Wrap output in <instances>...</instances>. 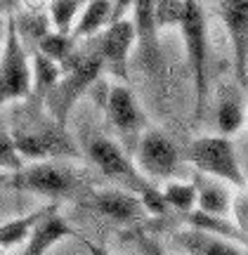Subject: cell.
Segmentation results:
<instances>
[{"instance_id": "6da1fadb", "label": "cell", "mask_w": 248, "mask_h": 255, "mask_svg": "<svg viewBox=\"0 0 248 255\" xmlns=\"http://www.w3.org/2000/svg\"><path fill=\"white\" fill-rule=\"evenodd\" d=\"M85 149H88V156L92 158V163L100 168L102 175H107L109 180H114L123 189L137 194L147 213H151V215H165L168 213L163 194L156 187V182L147 180L144 175L139 173L135 161L123 149V144L114 142L109 137L95 135L88 139Z\"/></svg>"}, {"instance_id": "7a4b0ae2", "label": "cell", "mask_w": 248, "mask_h": 255, "mask_svg": "<svg viewBox=\"0 0 248 255\" xmlns=\"http://www.w3.org/2000/svg\"><path fill=\"white\" fill-rule=\"evenodd\" d=\"M102 73H104V66H102V59L95 47L76 50L74 55L59 66V78L43 102V109L47 111V116L55 121L57 126L66 128L69 114L74 111L78 100L88 92V88Z\"/></svg>"}, {"instance_id": "3957f363", "label": "cell", "mask_w": 248, "mask_h": 255, "mask_svg": "<svg viewBox=\"0 0 248 255\" xmlns=\"http://www.w3.org/2000/svg\"><path fill=\"white\" fill-rule=\"evenodd\" d=\"M9 184L19 191H28L36 196L59 201V199H81L92 191L90 175L74 165L57 163V161H33L21 165L12 173Z\"/></svg>"}, {"instance_id": "277c9868", "label": "cell", "mask_w": 248, "mask_h": 255, "mask_svg": "<svg viewBox=\"0 0 248 255\" xmlns=\"http://www.w3.org/2000/svg\"><path fill=\"white\" fill-rule=\"evenodd\" d=\"M177 28L182 33L187 66L194 81V119L199 121L206 111L208 97V36H206V14L201 0H182V12Z\"/></svg>"}, {"instance_id": "5b68a950", "label": "cell", "mask_w": 248, "mask_h": 255, "mask_svg": "<svg viewBox=\"0 0 248 255\" xmlns=\"http://www.w3.org/2000/svg\"><path fill=\"white\" fill-rule=\"evenodd\" d=\"M28 111H31L28 121L17 123L14 130L9 132L21 158L45 161V158H62V156L76 158L78 156V146L69 137L66 128L57 126L52 119L47 123H43L40 121V111H33V109Z\"/></svg>"}, {"instance_id": "8992f818", "label": "cell", "mask_w": 248, "mask_h": 255, "mask_svg": "<svg viewBox=\"0 0 248 255\" xmlns=\"http://www.w3.org/2000/svg\"><path fill=\"white\" fill-rule=\"evenodd\" d=\"M31 92V57L21 43L14 14L5 17V38L0 50V107L26 100Z\"/></svg>"}, {"instance_id": "52a82bcc", "label": "cell", "mask_w": 248, "mask_h": 255, "mask_svg": "<svg viewBox=\"0 0 248 255\" xmlns=\"http://www.w3.org/2000/svg\"><path fill=\"white\" fill-rule=\"evenodd\" d=\"M182 161L192 163L199 173L218 177L222 182H230L234 187H246V177L241 170V163L237 158L234 144H232L230 137L225 135H206L199 137L184 146L182 151Z\"/></svg>"}, {"instance_id": "ba28073f", "label": "cell", "mask_w": 248, "mask_h": 255, "mask_svg": "<svg viewBox=\"0 0 248 255\" xmlns=\"http://www.w3.org/2000/svg\"><path fill=\"white\" fill-rule=\"evenodd\" d=\"M102 111L107 114L109 126L121 135L123 142H130V146L137 144V137L149 128L147 114L139 107L135 92L125 83H109V90L104 97Z\"/></svg>"}, {"instance_id": "9c48e42d", "label": "cell", "mask_w": 248, "mask_h": 255, "mask_svg": "<svg viewBox=\"0 0 248 255\" xmlns=\"http://www.w3.org/2000/svg\"><path fill=\"white\" fill-rule=\"evenodd\" d=\"M135 156H137V163L142 175L158 182V180H170L177 168H180V149L175 146V142L170 137L156 130V128H147L142 135L137 137V144H135Z\"/></svg>"}, {"instance_id": "30bf717a", "label": "cell", "mask_w": 248, "mask_h": 255, "mask_svg": "<svg viewBox=\"0 0 248 255\" xmlns=\"http://www.w3.org/2000/svg\"><path fill=\"white\" fill-rule=\"evenodd\" d=\"M132 28H135V45L142 62V69L151 78L163 76V52L158 43V21H156V0H132Z\"/></svg>"}, {"instance_id": "8fae6325", "label": "cell", "mask_w": 248, "mask_h": 255, "mask_svg": "<svg viewBox=\"0 0 248 255\" xmlns=\"http://www.w3.org/2000/svg\"><path fill=\"white\" fill-rule=\"evenodd\" d=\"M92 47L97 50L104 71H109L121 83L128 81L130 55L135 50V28L128 17L107 24L100 31V43H95Z\"/></svg>"}, {"instance_id": "7c38bea8", "label": "cell", "mask_w": 248, "mask_h": 255, "mask_svg": "<svg viewBox=\"0 0 248 255\" xmlns=\"http://www.w3.org/2000/svg\"><path fill=\"white\" fill-rule=\"evenodd\" d=\"M220 14L232 43L234 78L244 90L248 81V0H222Z\"/></svg>"}, {"instance_id": "4fadbf2b", "label": "cell", "mask_w": 248, "mask_h": 255, "mask_svg": "<svg viewBox=\"0 0 248 255\" xmlns=\"http://www.w3.org/2000/svg\"><path fill=\"white\" fill-rule=\"evenodd\" d=\"M88 206L95 213H100L104 218L121 222V225H135L147 215V210L142 206L137 194L123 189H100L88 194Z\"/></svg>"}, {"instance_id": "5bb4252c", "label": "cell", "mask_w": 248, "mask_h": 255, "mask_svg": "<svg viewBox=\"0 0 248 255\" xmlns=\"http://www.w3.org/2000/svg\"><path fill=\"white\" fill-rule=\"evenodd\" d=\"M175 244L182 248L187 255H246L244 244H234L232 239L218 237L203 229L187 227L184 232L175 234Z\"/></svg>"}, {"instance_id": "9a60e30c", "label": "cell", "mask_w": 248, "mask_h": 255, "mask_svg": "<svg viewBox=\"0 0 248 255\" xmlns=\"http://www.w3.org/2000/svg\"><path fill=\"white\" fill-rule=\"evenodd\" d=\"M69 237H76V232L71 229V225L57 213V206H55L45 218L38 222L36 227L31 229L28 244L21 255H47V251L55 246V244H59V241H64V239H69Z\"/></svg>"}, {"instance_id": "2e32d148", "label": "cell", "mask_w": 248, "mask_h": 255, "mask_svg": "<svg viewBox=\"0 0 248 255\" xmlns=\"http://www.w3.org/2000/svg\"><path fill=\"white\" fill-rule=\"evenodd\" d=\"M57 78H59V64L36 50L31 55V92L26 97L28 109L43 111V102L57 83Z\"/></svg>"}, {"instance_id": "e0dca14e", "label": "cell", "mask_w": 248, "mask_h": 255, "mask_svg": "<svg viewBox=\"0 0 248 255\" xmlns=\"http://www.w3.org/2000/svg\"><path fill=\"white\" fill-rule=\"evenodd\" d=\"M194 191H196V208L211 215H227L232 206V194L222 184V180L211 175H194Z\"/></svg>"}, {"instance_id": "ac0fdd59", "label": "cell", "mask_w": 248, "mask_h": 255, "mask_svg": "<svg viewBox=\"0 0 248 255\" xmlns=\"http://www.w3.org/2000/svg\"><path fill=\"white\" fill-rule=\"evenodd\" d=\"M107 24H111V0H88L83 2V9L78 12L74 26H71V36L76 40L92 38Z\"/></svg>"}, {"instance_id": "d6986e66", "label": "cell", "mask_w": 248, "mask_h": 255, "mask_svg": "<svg viewBox=\"0 0 248 255\" xmlns=\"http://www.w3.org/2000/svg\"><path fill=\"white\" fill-rule=\"evenodd\" d=\"M187 227L194 229H203V232H211V234H218V237L232 239V241H239V244H246V234L241 232L239 227H234L230 220H225L222 215H211V213H203V210H189V213H182Z\"/></svg>"}, {"instance_id": "ffe728a7", "label": "cell", "mask_w": 248, "mask_h": 255, "mask_svg": "<svg viewBox=\"0 0 248 255\" xmlns=\"http://www.w3.org/2000/svg\"><path fill=\"white\" fill-rule=\"evenodd\" d=\"M55 206L57 203H50V206H43V208L28 213V215H21V218H14L9 222H5V225H0V248H12L17 244H21L24 239H28L31 229L36 227Z\"/></svg>"}, {"instance_id": "44dd1931", "label": "cell", "mask_w": 248, "mask_h": 255, "mask_svg": "<svg viewBox=\"0 0 248 255\" xmlns=\"http://www.w3.org/2000/svg\"><path fill=\"white\" fill-rule=\"evenodd\" d=\"M40 55L50 57L52 62H57L59 66L74 55L78 50V40H76L71 33H62V31H43L38 36V47H36Z\"/></svg>"}, {"instance_id": "7402d4cb", "label": "cell", "mask_w": 248, "mask_h": 255, "mask_svg": "<svg viewBox=\"0 0 248 255\" xmlns=\"http://www.w3.org/2000/svg\"><path fill=\"white\" fill-rule=\"evenodd\" d=\"M215 119H218V130H220V135H225V137L237 135L241 128H244V119H246V111H244L241 97H237V95H222L220 102H218Z\"/></svg>"}, {"instance_id": "603a6c76", "label": "cell", "mask_w": 248, "mask_h": 255, "mask_svg": "<svg viewBox=\"0 0 248 255\" xmlns=\"http://www.w3.org/2000/svg\"><path fill=\"white\" fill-rule=\"evenodd\" d=\"M163 201L168 210H177V213H189L196 206V191L192 182H180V180H168L165 187L161 189Z\"/></svg>"}, {"instance_id": "cb8c5ba5", "label": "cell", "mask_w": 248, "mask_h": 255, "mask_svg": "<svg viewBox=\"0 0 248 255\" xmlns=\"http://www.w3.org/2000/svg\"><path fill=\"white\" fill-rule=\"evenodd\" d=\"M81 7V0H52L50 2V24H52V28L62 31V33H71V26H74Z\"/></svg>"}, {"instance_id": "d4e9b609", "label": "cell", "mask_w": 248, "mask_h": 255, "mask_svg": "<svg viewBox=\"0 0 248 255\" xmlns=\"http://www.w3.org/2000/svg\"><path fill=\"white\" fill-rule=\"evenodd\" d=\"M24 165V158L19 156L17 146L12 142V135L7 130H0V170L2 173H14Z\"/></svg>"}, {"instance_id": "484cf974", "label": "cell", "mask_w": 248, "mask_h": 255, "mask_svg": "<svg viewBox=\"0 0 248 255\" xmlns=\"http://www.w3.org/2000/svg\"><path fill=\"white\" fill-rule=\"evenodd\" d=\"M182 0H156V21L158 28H173L180 21Z\"/></svg>"}, {"instance_id": "4316f807", "label": "cell", "mask_w": 248, "mask_h": 255, "mask_svg": "<svg viewBox=\"0 0 248 255\" xmlns=\"http://www.w3.org/2000/svg\"><path fill=\"white\" fill-rule=\"evenodd\" d=\"M135 244L139 246V251H142V255H168L163 251V248L158 246L156 241L151 237H147L144 232H139V234H135Z\"/></svg>"}, {"instance_id": "83f0119b", "label": "cell", "mask_w": 248, "mask_h": 255, "mask_svg": "<svg viewBox=\"0 0 248 255\" xmlns=\"http://www.w3.org/2000/svg\"><path fill=\"white\" fill-rule=\"evenodd\" d=\"M230 213H234V218H237V227L246 232V194H239L237 199L232 196Z\"/></svg>"}, {"instance_id": "f1b7e54d", "label": "cell", "mask_w": 248, "mask_h": 255, "mask_svg": "<svg viewBox=\"0 0 248 255\" xmlns=\"http://www.w3.org/2000/svg\"><path fill=\"white\" fill-rule=\"evenodd\" d=\"M130 5H132V0H111V21L125 17L130 12Z\"/></svg>"}, {"instance_id": "f546056e", "label": "cell", "mask_w": 248, "mask_h": 255, "mask_svg": "<svg viewBox=\"0 0 248 255\" xmlns=\"http://www.w3.org/2000/svg\"><path fill=\"white\" fill-rule=\"evenodd\" d=\"M83 246H85V251L90 255H114V253H109L104 246H100V244H92V241H88V239H83Z\"/></svg>"}, {"instance_id": "4dcf8cb0", "label": "cell", "mask_w": 248, "mask_h": 255, "mask_svg": "<svg viewBox=\"0 0 248 255\" xmlns=\"http://www.w3.org/2000/svg\"><path fill=\"white\" fill-rule=\"evenodd\" d=\"M2 38H5V19L0 14V50H2Z\"/></svg>"}, {"instance_id": "1f68e13d", "label": "cell", "mask_w": 248, "mask_h": 255, "mask_svg": "<svg viewBox=\"0 0 248 255\" xmlns=\"http://www.w3.org/2000/svg\"><path fill=\"white\" fill-rule=\"evenodd\" d=\"M2 180H5V175H2V170H0V182H2Z\"/></svg>"}, {"instance_id": "d6a6232c", "label": "cell", "mask_w": 248, "mask_h": 255, "mask_svg": "<svg viewBox=\"0 0 248 255\" xmlns=\"http://www.w3.org/2000/svg\"><path fill=\"white\" fill-rule=\"evenodd\" d=\"M81 2H88V0H81Z\"/></svg>"}, {"instance_id": "836d02e7", "label": "cell", "mask_w": 248, "mask_h": 255, "mask_svg": "<svg viewBox=\"0 0 248 255\" xmlns=\"http://www.w3.org/2000/svg\"><path fill=\"white\" fill-rule=\"evenodd\" d=\"M0 255H2V253H0Z\"/></svg>"}]
</instances>
